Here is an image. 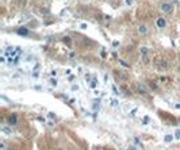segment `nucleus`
Masks as SVG:
<instances>
[{
	"label": "nucleus",
	"instance_id": "nucleus-1",
	"mask_svg": "<svg viewBox=\"0 0 180 150\" xmlns=\"http://www.w3.org/2000/svg\"><path fill=\"white\" fill-rule=\"evenodd\" d=\"M160 10H161V12H164V14H171L172 12V5L168 4V3H163V4L160 5Z\"/></svg>",
	"mask_w": 180,
	"mask_h": 150
},
{
	"label": "nucleus",
	"instance_id": "nucleus-2",
	"mask_svg": "<svg viewBox=\"0 0 180 150\" xmlns=\"http://www.w3.org/2000/svg\"><path fill=\"white\" fill-rule=\"evenodd\" d=\"M136 91L138 93H140L141 96H144V97H146L148 96V92H146V89L144 88V85H141V84H136Z\"/></svg>",
	"mask_w": 180,
	"mask_h": 150
},
{
	"label": "nucleus",
	"instance_id": "nucleus-3",
	"mask_svg": "<svg viewBox=\"0 0 180 150\" xmlns=\"http://www.w3.org/2000/svg\"><path fill=\"white\" fill-rule=\"evenodd\" d=\"M16 123H18V115L14 112V114H11L8 116V124L10 126H15Z\"/></svg>",
	"mask_w": 180,
	"mask_h": 150
},
{
	"label": "nucleus",
	"instance_id": "nucleus-4",
	"mask_svg": "<svg viewBox=\"0 0 180 150\" xmlns=\"http://www.w3.org/2000/svg\"><path fill=\"white\" fill-rule=\"evenodd\" d=\"M16 34L18 35H22V37H27L29 34H30V31L27 30L26 27H19L16 30Z\"/></svg>",
	"mask_w": 180,
	"mask_h": 150
},
{
	"label": "nucleus",
	"instance_id": "nucleus-5",
	"mask_svg": "<svg viewBox=\"0 0 180 150\" xmlns=\"http://www.w3.org/2000/svg\"><path fill=\"white\" fill-rule=\"evenodd\" d=\"M156 24H157L158 29H164V27L167 26V20H165L164 18H158L157 22H156Z\"/></svg>",
	"mask_w": 180,
	"mask_h": 150
},
{
	"label": "nucleus",
	"instance_id": "nucleus-6",
	"mask_svg": "<svg viewBox=\"0 0 180 150\" xmlns=\"http://www.w3.org/2000/svg\"><path fill=\"white\" fill-rule=\"evenodd\" d=\"M138 33H140L141 35H145V34H148V27H146L145 24H141V26L138 27Z\"/></svg>",
	"mask_w": 180,
	"mask_h": 150
},
{
	"label": "nucleus",
	"instance_id": "nucleus-7",
	"mask_svg": "<svg viewBox=\"0 0 180 150\" xmlns=\"http://www.w3.org/2000/svg\"><path fill=\"white\" fill-rule=\"evenodd\" d=\"M141 52H142V57H144V61L148 62V50H146V48H142V49H141Z\"/></svg>",
	"mask_w": 180,
	"mask_h": 150
},
{
	"label": "nucleus",
	"instance_id": "nucleus-8",
	"mask_svg": "<svg viewBox=\"0 0 180 150\" xmlns=\"http://www.w3.org/2000/svg\"><path fill=\"white\" fill-rule=\"evenodd\" d=\"M165 141H167V142H171V141H172V137H171V135H167V137H165Z\"/></svg>",
	"mask_w": 180,
	"mask_h": 150
},
{
	"label": "nucleus",
	"instance_id": "nucleus-9",
	"mask_svg": "<svg viewBox=\"0 0 180 150\" xmlns=\"http://www.w3.org/2000/svg\"><path fill=\"white\" fill-rule=\"evenodd\" d=\"M119 62H121V64H122L123 66H126V68H129V65H127V64H126V62H125V61H119Z\"/></svg>",
	"mask_w": 180,
	"mask_h": 150
},
{
	"label": "nucleus",
	"instance_id": "nucleus-10",
	"mask_svg": "<svg viewBox=\"0 0 180 150\" xmlns=\"http://www.w3.org/2000/svg\"><path fill=\"white\" fill-rule=\"evenodd\" d=\"M176 137L180 138V131H176Z\"/></svg>",
	"mask_w": 180,
	"mask_h": 150
},
{
	"label": "nucleus",
	"instance_id": "nucleus-11",
	"mask_svg": "<svg viewBox=\"0 0 180 150\" xmlns=\"http://www.w3.org/2000/svg\"><path fill=\"white\" fill-rule=\"evenodd\" d=\"M133 0H127V4H130V3H132Z\"/></svg>",
	"mask_w": 180,
	"mask_h": 150
},
{
	"label": "nucleus",
	"instance_id": "nucleus-12",
	"mask_svg": "<svg viewBox=\"0 0 180 150\" xmlns=\"http://www.w3.org/2000/svg\"><path fill=\"white\" fill-rule=\"evenodd\" d=\"M7 150H14V149H11V147H10V149H7Z\"/></svg>",
	"mask_w": 180,
	"mask_h": 150
}]
</instances>
